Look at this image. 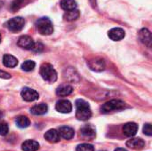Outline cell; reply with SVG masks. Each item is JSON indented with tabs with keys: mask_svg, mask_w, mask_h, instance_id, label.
<instances>
[{
	"mask_svg": "<svg viewBox=\"0 0 152 151\" xmlns=\"http://www.w3.org/2000/svg\"><path fill=\"white\" fill-rule=\"evenodd\" d=\"M77 112L76 117L81 121H86L92 117V111L88 102L84 100H77L76 101Z\"/></svg>",
	"mask_w": 152,
	"mask_h": 151,
	"instance_id": "1",
	"label": "cell"
},
{
	"mask_svg": "<svg viewBox=\"0 0 152 151\" xmlns=\"http://www.w3.org/2000/svg\"><path fill=\"white\" fill-rule=\"evenodd\" d=\"M2 116H3V114H2V113L0 112V118H1V117H2Z\"/></svg>",
	"mask_w": 152,
	"mask_h": 151,
	"instance_id": "32",
	"label": "cell"
},
{
	"mask_svg": "<svg viewBox=\"0 0 152 151\" xmlns=\"http://www.w3.org/2000/svg\"><path fill=\"white\" fill-rule=\"evenodd\" d=\"M20 94H21L22 99L24 101H28V102L34 101L37 100L38 97H39L38 93L37 91H35V90H33L31 88H28V87L23 88Z\"/></svg>",
	"mask_w": 152,
	"mask_h": 151,
	"instance_id": "7",
	"label": "cell"
},
{
	"mask_svg": "<svg viewBox=\"0 0 152 151\" xmlns=\"http://www.w3.org/2000/svg\"><path fill=\"white\" fill-rule=\"evenodd\" d=\"M73 92V88L69 85H61L56 90V94L60 97H65L69 95Z\"/></svg>",
	"mask_w": 152,
	"mask_h": 151,
	"instance_id": "19",
	"label": "cell"
},
{
	"mask_svg": "<svg viewBox=\"0 0 152 151\" xmlns=\"http://www.w3.org/2000/svg\"><path fill=\"white\" fill-rule=\"evenodd\" d=\"M143 133L148 135V136H151L152 135V130H151V124H146L143 126Z\"/></svg>",
	"mask_w": 152,
	"mask_h": 151,
	"instance_id": "28",
	"label": "cell"
},
{
	"mask_svg": "<svg viewBox=\"0 0 152 151\" xmlns=\"http://www.w3.org/2000/svg\"><path fill=\"white\" fill-rule=\"evenodd\" d=\"M144 145H145V142L141 138H134V139L129 140L126 142L127 147H129L130 149H133V150H142L144 147Z\"/></svg>",
	"mask_w": 152,
	"mask_h": 151,
	"instance_id": "16",
	"label": "cell"
},
{
	"mask_svg": "<svg viewBox=\"0 0 152 151\" xmlns=\"http://www.w3.org/2000/svg\"><path fill=\"white\" fill-rule=\"evenodd\" d=\"M47 110H48V107L45 103H39V104L34 105L30 109V112L35 116L44 115L47 112Z\"/></svg>",
	"mask_w": 152,
	"mask_h": 151,
	"instance_id": "17",
	"label": "cell"
},
{
	"mask_svg": "<svg viewBox=\"0 0 152 151\" xmlns=\"http://www.w3.org/2000/svg\"><path fill=\"white\" fill-rule=\"evenodd\" d=\"M3 63L7 68H14L18 64V60L11 54H4L3 57Z\"/></svg>",
	"mask_w": 152,
	"mask_h": 151,
	"instance_id": "20",
	"label": "cell"
},
{
	"mask_svg": "<svg viewBox=\"0 0 152 151\" xmlns=\"http://www.w3.org/2000/svg\"><path fill=\"white\" fill-rule=\"evenodd\" d=\"M139 38L141 42L148 47L151 46V34L147 28H142L139 32Z\"/></svg>",
	"mask_w": 152,
	"mask_h": 151,
	"instance_id": "13",
	"label": "cell"
},
{
	"mask_svg": "<svg viewBox=\"0 0 152 151\" xmlns=\"http://www.w3.org/2000/svg\"><path fill=\"white\" fill-rule=\"evenodd\" d=\"M0 42H1V35H0Z\"/></svg>",
	"mask_w": 152,
	"mask_h": 151,
	"instance_id": "33",
	"label": "cell"
},
{
	"mask_svg": "<svg viewBox=\"0 0 152 151\" xmlns=\"http://www.w3.org/2000/svg\"><path fill=\"white\" fill-rule=\"evenodd\" d=\"M45 139L51 143H56L60 141L61 136L59 134V132L55 129H51L49 131H47L45 133Z\"/></svg>",
	"mask_w": 152,
	"mask_h": 151,
	"instance_id": "15",
	"label": "cell"
},
{
	"mask_svg": "<svg viewBox=\"0 0 152 151\" xmlns=\"http://www.w3.org/2000/svg\"><path fill=\"white\" fill-rule=\"evenodd\" d=\"M80 132H81L82 136L85 139H87V140H93V139H94V137L96 135L95 129L91 125H84L81 128Z\"/></svg>",
	"mask_w": 152,
	"mask_h": 151,
	"instance_id": "11",
	"label": "cell"
},
{
	"mask_svg": "<svg viewBox=\"0 0 152 151\" xmlns=\"http://www.w3.org/2000/svg\"><path fill=\"white\" fill-rule=\"evenodd\" d=\"M102 151H104V150H102Z\"/></svg>",
	"mask_w": 152,
	"mask_h": 151,
	"instance_id": "34",
	"label": "cell"
},
{
	"mask_svg": "<svg viewBox=\"0 0 152 151\" xmlns=\"http://www.w3.org/2000/svg\"><path fill=\"white\" fill-rule=\"evenodd\" d=\"M55 108H56L57 111L63 113V114L70 113L72 110V105H71L70 101H67V100H61V101H57Z\"/></svg>",
	"mask_w": 152,
	"mask_h": 151,
	"instance_id": "9",
	"label": "cell"
},
{
	"mask_svg": "<svg viewBox=\"0 0 152 151\" xmlns=\"http://www.w3.org/2000/svg\"><path fill=\"white\" fill-rule=\"evenodd\" d=\"M24 4V0H13L12 4H11V7L10 9L12 11V12H16L17 10H19Z\"/></svg>",
	"mask_w": 152,
	"mask_h": 151,
	"instance_id": "25",
	"label": "cell"
},
{
	"mask_svg": "<svg viewBox=\"0 0 152 151\" xmlns=\"http://www.w3.org/2000/svg\"><path fill=\"white\" fill-rule=\"evenodd\" d=\"M24 24H25V20L22 17H14L7 21L6 26L10 31L18 32L23 28Z\"/></svg>",
	"mask_w": 152,
	"mask_h": 151,
	"instance_id": "5",
	"label": "cell"
},
{
	"mask_svg": "<svg viewBox=\"0 0 152 151\" xmlns=\"http://www.w3.org/2000/svg\"><path fill=\"white\" fill-rule=\"evenodd\" d=\"M40 75L43 79L48 83H53L57 80V73L53 67L49 63H45L41 66Z\"/></svg>",
	"mask_w": 152,
	"mask_h": 151,
	"instance_id": "3",
	"label": "cell"
},
{
	"mask_svg": "<svg viewBox=\"0 0 152 151\" xmlns=\"http://www.w3.org/2000/svg\"><path fill=\"white\" fill-rule=\"evenodd\" d=\"M16 125L20 128H27L30 125V121L27 117L20 116L16 118Z\"/></svg>",
	"mask_w": 152,
	"mask_h": 151,
	"instance_id": "23",
	"label": "cell"
},
{
	"mask_svg": "<svg viewBox=\"0 0 152 151\" xmlns=\"http://www.w3.org/2000/svg\"><path fill=\"white\" fill-rule=\"evenodd\" d=\"M80 16V12L77 9L75 10H71V11H67L64 15H63V19L67 21H74L76 20H77Z\"/></svg>",
	"mask_w": 152,
	"mask_h": 151,
	"instance_id": "21",
	"label": "cell"
},
{
	"mask_svg": "<svg viewBox=\"0 0 152 151\" xmlns=\"http://www.w3.org/2000/svg\"><path fill=\"white\" fill-rule=\"evenodd\" d=\"M0 77L1 78H10L11 77V75L9 73H6L4 71H1L0 70Z\"/></svg>",
	"mask_w": 152,
	"mask_h": 151,
	"instance_id": "29",
	"label": "cell"
},
{
	"mask_svg": "<svg viewBox=\"0 0 152 151\" xmlns=\"http://www.w3.org/2000/svg\"><path fill=\"white\" fill-rule=\"evenodd\" d=\"M36 28L37 29V31L44 36H48L51 35L53 32V23L51 21L50 19L46 18V17H43L38 19L36 21Z\"/></svg>",
	"mask_w": 152,
	"mask_h": 151,
	"instance_id": "2",
	"label": "cell"
},
{
	"mask_svg": "<svg viewBox=\"0 0 152 151\" xmlns=\"http://www.w3.org/2000/svg\"><path fill=\"white\" fill-rule=\"evenodd\" d=\"M3 4H4V3H3V1H0V8L3 6Z\"/></svg>",
	"mask_w": 152,
	"mask_h": 151,
	"instance_id": "31",
	"label": "cell"
},
{
	"mask_svg": "<svg viewBox=\"0 0 152 151\" xmlns=\"http://www.w3.org/2000/svg\"><path fill=\"white\" fill-rule=\"evenodd\" d=\"M138 132V125L135 123H126L123 126V133L127 137H134Z\"/></svg>",
	"mask_w": 152,
	"mask_h": 151,
	"instance_id": "10",
	"label": "cell"
},
{
	"mask_svg": "<svg viewBox=\"0 0 152 151\" xmlns=\"http://www.w3.org/2000/svg\"><path fill=\"white\" fill-rule=\"evenodd\" d=\"M21 149L23 151H37L39 149V144L36 141L28 140L22 143Z\"/></svg>",
	"mask_w": 152,
	"mask_h": 151,
	"instance_id": "18",
	"label": "cell"
},
{
	"mask_svg": "<svg viewBox=\"0 0 152 151\" xmlns=\"http://www.w3.org/2000/svg\"><path fill=\"white\" fill-rule=\"evenodd\" d=\"M126 108V103L120 100H112L105 104H103L101 108V110L102 113H110L112 111L117 110H122Z\"/></svg>",
	"mask_w": 152,
	"mask_h": 151,
	"instance_id": "4",
	"label": "cell"
},
{
	"mask_svg": "<svg viewBox=\"0 0 152 151\" xmlns=\"http://www.w3.org/2000/svg\"><path fill=\"white\" fill-rule=\"evenodd\" d=\"M58 132H59L61 138H63L64 140H70L73 138L75 134L74 129L69 126H61L60 127Z\"/></svg>",
	"mask_w": 152,
	"mask_h": 151,
	"instance_id": "14",
	"label": "cell"
},
{
	"mask_svg": "<svg viewBox=\"0 0 152 151\" xmlns=\"http://www.w3.org/2000/svg\"><path fill=\"white\" fill-rule=\"evenodd\" d=\"M9 128H8V125L4 122H1L0 123V135H6L8 133Z\"/></svg>",
	"mask_w": 152,
	"mask_h": 151,
	"instance_id": "27",
	"label": "cell"
},
{
	"mask_svg": "<svg viewBox=\"0 0 152 151\" xmlns=\"http://www.w3.org/2000/svg\"><path fill=\"white\" fill-rule=\"evenodd\" d=\"M88 66L92 70H94L95 72L103 71L106 68L105 61L101 58H94V59L90 60L88 61Z\"/></svg>",
	"mask_w": 152,
	"mask_h": 151,
	"instance_id": "6",
	"label": "cell"
},
{
	"mask_svg": "<svg viewBox=\"0 0 152 151\" xmlns=\"http://www.w3.org/2000/svg\"><path fill=\"white\" fill-rule=\"evenodd\" d=\"M115 151H127V150H125V149H121V148H118V149L115 150Z\"/></svg>",
	"mask_w": 152,
	"mask_h": 151,
	"instance_id": "30",
	"label": "cell"
},
{
	"mask_svg": "<svg viewBox=\"0 0 152 151\" xmlns=\"http://www.w3.org/2000/svg\"><path fill=\"white\" fill-rule=\"evenodd\" d=\"M77 151H94V148L91 144L83 143L77 147Z\"/></svg>",
	"mask_w": 152,
	"mask_h": 151,
	"instance_id": "26",
	"label": "cell"
},
{
	"mask_svg": "<svg viewBox=\"0 0 152 151\" xmlns=\"http://www.w3.org/2000/svg\"><path fill=\"white\" fill-rule=\"evenodd\" d=\"M17 44L26 50H32L35 42L33 41V39L29 36H21L17 42Z\"/></svg>",
	"mask_w": 152,
	"mask_h": 151,
	"instance_id": "8",
	"label": "cell"
},
{
	"mask_svg": "<svg viewBox=\"0 0 152 151\" xmlns=\"http://www.w3.org/2000/svg\"><path fill=\"white\" fill-rule=\"evenodd\" d=\"M77 2L75 0H61V7L64 11H71L77 9Z\"/></svg>",
	"mask_w": 152,
	"mask_h": 151,
	"instance_id": "22",
	"label": "cell"
},
{
	"mask_svg": "<svg viewBox=\"0 0 152 151\" xmlns=\"http://www.w3.org/2000/svg\"><path fill=\"white\" fill-rule=\"evenodd\" d=\"M36 67V63L33 61H30V60H28L26 61H24L21 65V69L24 70V71H27V72H29V71H32Z\"/></svg>",
	"mask_w": 152,
	"mask_h": 151,
	"instance_id": "24",
	"label": "cell"
},
{
	"mask_svg": "<svg viewBox=\"0 0 152 151\" xmlns=\"http://www.w3.org/2000/svg\"><path fill=\"white\" fill-rule=\"evenodd\" d=\"M125 31L121 28H114L109 31V37L113 41H120L125 37Z\"/></svg>",
	"mask_w": 152,
	"mask_h": 151,
	"instance_id": "12",
	"label": "cell"
}]
</instances>
